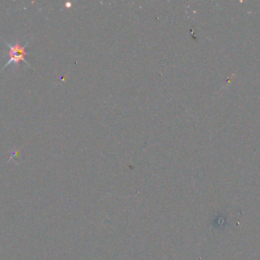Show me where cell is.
<instances>
[{"instance_id":"cell-1","label":"cell","mask_w":260,"mask_h":260,"mask_svg":"<svg viewBox=\"0 0 260 260\" xmlns=\"http://www.w3.org/2000/svg\"><path fill=\"white\" fill-rule=\"evenodd\" d=\"M29 40H27L24 44H20L19 42H15V43H8L6 40L3 39V43L6 44V46L8 47V57L9 60L6 62V64L1 68L0 72L2 70H4L6 67H8L11 64H15L18 65L20 62H24L26 66L30 67V64L28 63V61L26 60V47L29 44Z\"/></svg>"}]
</instances>
